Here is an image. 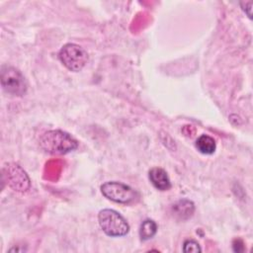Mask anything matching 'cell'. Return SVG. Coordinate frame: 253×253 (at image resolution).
<instances>
[{"label":"cell","instance_id":"9c48e42d","mask_svg":"<svg viewBox=\"0 0 253 253\" xmlns=\"http://www.w3.org/2000/svg\"><path fill=\"white\" fill-rule=\"evenodd\" d=\"M196 147L201 153L210 155L215 151L216 143L211 136L208 134H202L196 141Z\"/></svg>","mask_w":253,"mask_h":253},{"label":"cell","instance_id":"ba28073f","mask_svg":"<svg viewBox=\"0 0 253 253\" xmlns=\"http://www.w3.org/2000/svg\"><path fill=\"white\" fill-rule=\"evenodd\" d=\"M194 211H195L194 203L187 199L179 200L172 206L173 215L180 220H186L190 218L193 215Z\"/></svg>","mask_w":253,"mask_h":253},{"label":"cell","instance_id":"277c9868","mask_svg":"<svg viewBox=\"0 0 253 253\" xmlns=\"http://www.w3.org/2000/svg\"><path fill=\"white\" fill-rule=\"evenodd\" d=\"M1 86L6 93L14 96H23L28 89L25 76L19 69L10 65L1 67Z\"/></svg>","mask_w":253,"mask_h":253},{"label":"cell","instance_id":"3957f363","mask_svg":"<svg viewBox=\"0 0 253 253\" xmlns=\"http://www.w3.org/2000/svg\"><path fill=\"white\" fill-rule=\"evenodd\" d=\"M58 57L61 63L70 71H81L88 61L87 51L76 43L64 44L59 52Z\"/></svg>","mask_w":253,"mask_h":253},{"label":"cell","instance_id":"8992f818","mask_svg":"<svg viewBox=\"0 0 253 253\" xmlns=\"http://www.w3.org/2000/svg\"><path fill=\"white\" fill-rule=\"evenodd\" d=\"M3 176L10 188L17 192H27L31 187V180L26 171L16 163H8L3 168Z\"/></svg>","mask_w":253,"mask_h":253},{"label":"cell","instance_id":"7c38bea8","mask_svg":"<svg viewBox=\"0 0 253 253\" xmlns=\"http://www.w3.org/2000/svg\"><path fill=\"white\" fill-rule=\"evenodd\" d=\"M252 4L253 2L252 1H249V2H240V5L242 7V10L245 12V14L249 17V19L252 18Z\"/></svg>","mask_w":253,"mask_h":253},{"label":"cell","instance_id":"7a4b0ae2","mask_svg":"<svg viewBox=\"0 0 253 253\" xmlns=\"http://www.w3.org/2000/svg\"><path fill=\"white\" fill-rule=\"evenodd\" d=\"M98 221L103 232L111 237L125 236L129 231V225L126 218L111 209L101 210L98 213Z\"/></svg>","mask_w":253,"mask_h":253},{"label":"cell","instance_id":"8fae6325","mask_svg":"<svg viewBox=\"0 0 253 253\" xmlns=\"http://www.w3.org/2000/svg\"><path fill=\"white\" fill-rule=\"evenodd\" d=\"M183 251L185 253H190V252L198 253V252L202 251V248H201L200 244L196 240H194V239H187L183 243Z\"/></svg>","mask_w":253,"mask_h":253},{"label":"cell","instance_id":"6da1fadb","mask_svg":"<svg viewBox=\"0 0 253 253\" xmlns=\"http://www.w3.org/2000/svg\"><path fill=\"white\" fill-rule=\"evenodd\" d=\"M41 147L50 154H66L78 147L77 140L60 129L45 131L40 138Z\"/></svg>","mask_w":253,"mask_h":253},{"label":"cell","instance_id":"30bf717a","mask_svg":"<svg viewBox=\"0 0 253 253\" xmlns=\"http://www.w3.org/2000/svg\"><path fill=\"white\" fill-rule=\"evenodd\" d=\"M157 232V224L152 219H145L141 222L139 227V237L142 241L151 239Z\"/></svg>","mask_w":253,"mask_h":253},{"label":"cell","instance_id":"5b68a950","mask_svg":"<svg viewBox=\"0 0 253 253\" xmlns=\"http://www.w3.org/2000/svg\"><path fill=\"white\" fill-rule=\"evenodd\" d=\"M101 192L105 198L119 204H129L137 197V193L131 187L117 181H110L101 185Z\"/></svg>","mask_w":253,"mask_h":253},{"label":"cell","instance_id":"52a82bcc","mask_svg":"<svg viewBox=\"0 0 253 253\" xmlns=\"http://www.w3.org/2000/svg\"><path fill=\"white\" fill-rule=\"evenodd\" d=\"M148 178L151 184L159 191H167L171 188V182L167 172L160 167H153L148 172Z\"/></svg>","mask_w":253,"mask_h":253}]
</instances>
